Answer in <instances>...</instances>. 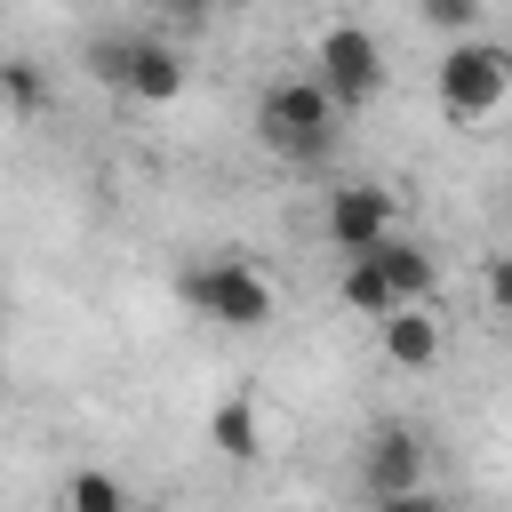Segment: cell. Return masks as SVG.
Segmentation results:
<instances>
[{
	"mask_svg": "<svg viewBox=\"0 0 512 512\" xmlns=\"http://www.w3.org/2000/svg\"><path fill=\"white\" fill-rule=\"evenodd\" d=\"M384 232H392V192H384V184H336V192H328V208H320V240H328L344 264L368 256Z\"/></svg>",
	"mask_w": 512,
	"mask_h": 512,
	"instance_id": "5b68a950",
	"label": "cell"
},
{
	"mask_svg": "<svg viewBox=\"0 0 512 512\" xmlns=\"http://www.w3.org/2000/svg\"><path fill=\"white\" fill-rule=\"evenodd\" d=\"M176 296H184L192 312H208L216 328H264V320L280 312L272 280H264L248 256H208V264H192V272L176 280Z\"/></svg>",
	"mask_w": 512,
	"mask_h": 512,
	"instance_id": "3957f363",
	"label": "cell"
},
{
	"mask_svg": "<svg viewBox=\"0 0 512 512\" xmlns=\"http://www.w3.org/2000/svg\"><path fill=\"white\" fill-rule=\"evenodd\" d=\"M64 512H128V488H120L112 472H96V464H80V472L64 480Z\"/></svg>",
	"mask_w": 512,
	"mask_h": 512,
	"instance_id": "4fadbf2b",
	"label": "cell"
},
{
	"mask_svg": "<svg viewBox=\"0 0 512 512\" xmlns=\"http://www.w3.org/2000/svg\"><path fill=\"white\" fill-rule=\"evenodd\" d=\"M208 440H216V456H224V464H256V448H264V416H256V392H248V384L216 400Z\"/></svg>",
	"mask_w": 512,
	"mask_h": 512,
	"instance_id": "30bf717a",
	"label": "cell"
},
{
	"mask_svg": "<svg viewBox=\"0 0 512 512\" xmlns=\"http://www.w3.org/2000/svg\"><path fill=\"white\" fill-rule=\"evenodd\" d=\"M440 344H448V328L432 320V304H400V312H384L376 320V352H384V368H432L440 360Z\"/></svg>",
	"mask_w": 512,
	"mask_h": 512,
	"instance_id": "ba28073f",
	"label": "cell"
},
{
	"mask_svg": "<svg viewBox=\"0 0 512 512\" xmlns=\"http://www.w3.org/2000/svg\"><path fill=\"white\" fill-rule=\"evenodd\" d=\"M376 512H448V504H440V496H432V488H408V496H384V504H376Z\"/></svg>",
	"mask_w": 512,
	"mask_h": 512,
	"instance_id": "e0dca14e",
	"label": "cell"
},
{
	"mask_svg": "<svg viewBox=\"0 0 512 512\" xmlns=\"http://www.w3.org/2000/svg\"><path fill=\"white\" fill-rule=\"evenodd\" d=\"M424 24H432V32H448V48H456V40L480 24V0H424Z\"/></svg>",
	"mask_w": 512,
	"mask_h": 512,
	"instance_id": "9a60e30c",
	"label": "cell"
},
{
	"mask_svg": "<svg viewBox=\"0 0 512 512\" xmlns=\"http://www.w3.org/2000/svg\"><path fill=\"white\" fill-rule=\"evenodd\" d=\"M136 104H176L184 88H192V64H184V48L176 40H152V32H136V48H128V80H120Z\"/></svg>",
	"mask_w": 512,
	"mask_h": 512,
	"instance_id": "52a82bcc",
	"label": "cell"
},
{
	"mask_svg": "<svg viewBox=\"0 0 512 512\" xmlns=\"http://www.w3.org/2000/svg\"><path fill=\"white\" fill-rule=\"evenodd\" d=\"M368 264L384 272V288H392V304H424V296H432V280H440V264H432V248H424V240H408V232H384V240L368 248Z\"/></svg>",
	"mask_w": 512,
	"mask_h": 512,
	"instance_id": "9c48e42d",
	"label": "cell"
},
{
	"mask_svg": "<svg viewBox=\"0 0 512 512\" xmlns=\"http://www.w3.org/2000/svg\"><path fill=\"white\" fill-rule=\"evenodd\" d=\"M128 48H136V32H96L80 64H88V72H96L104 88H120V80H128Z\"/></svg>",
	"mask_w": 512,
	"mask_h": 512,
	"instance_id": "5bb4252c",
	"label": "cell"
},
{
	"mask_svg": "<svg viewBox=\"0 0 512 512\" xmlns=\"http://www.w3.org/2000/svg\"><path fill=\"white\" fill-rule=\"evenodd\" d=\"M480 288H488V312H504V304H512V264L496 256V264L480 272Z\"/></svg>",
	"mask_w": 512,
	"mask_h": 512,
	"instance_id": "2e32d148",
	"label": "cell"
},
{
	"mask_svg": "<svg viewBox=\"0 0 512 512\" xmlns=\"http://www.w3.org/2000/svg\"><path fill=\"white\" fill-rule=\"evenodd\" d=\"M336 296H344V304H352L360 320H384V312H400V304H392V288H384V272H376L368 256H352V264H344Z\"/></svg>",
	"mask_w": 512,
	"mask_h": 512,
	"instance_id": "7c38bea8",
	"label": "cell"
},
{
	"mask_svg": "<svg viewBox=\"0 0 512 512\" xmlns=\"http://www.w3.org/2000/svg\"><path fill=\"white\" fill-rule=\"evenodd\" d=\"M432 96H440V112H448L456 128H472V120H488V112L512 96V56H504L496 40H456V48L440 56V72H432Z\"/></svg>",
	"mask_w": 512,
	"mask_h": 512,
	"instance_id": "277c9868",
	"label": "cell"
},
{
	"mask_svg": "<svg viewBox=\"0 0 512 512\" xmlns=\"http://www.w3.org/2000/svg\"><path fill=\"white\" fill-rule=\"evenodd\" d=\"M0 104H8L16 120L48 112V72H40L32 56H0Z\"/></svg>",
	"mask_w": 512,
	"mask_h": 512,
	"instance_id": "8fae6325",
	"label": "cell"
},
{
	"mask_svg": "<svg viewBox=\"0 0 512 512\" xmlns=\"http://www.w3.org/2000/svg\"><path fill=\"white\" fill-rule=\"evenodd\" d=\"M336 104L312 88V72H288V80H272L264 96H256V136H264V152H280L288 168H320L328 152H336Z\"/></svg>",
	"mask_w": 512,
	"mask_h": 512,
	"instance_id": "6da1fadb",
	"label": "cell"
},
{
	"mask_svg": "<svg viewBox=\"0 0 512 512\" xmlns=\"http://www.w3.org/2000/svg\"><path fill=\"white\" fill-rule=\"evenodd\" d=\"M384 80H392V64H384L376 32L352 24V16H336V24L320 32V48H312V88L336 104V120H344V112H368V104L384 96Z\"/></svg>",
	"mask_w": 512,
	"mask_h": 512,
	"instance_id": "7a4b0ae2",
	"label": "cell"
},
{
	"mask_svg": "<svg viewBox=\"0 0 512 512\" xmlns=\"http://www.w3.org/2000/svg\"><path fill=\"white\" fill-rule=\"evenodd\" d=\"M360 480H368V496H376V504H384V496L424 488V440H416L408 424H376V432H368V448H360Z\"/></svg>",
	"mask_w": 512,
	"mask_h": 512,
	"instance_id": "8992f818",
	"label": "cell"
}]
</instances>
